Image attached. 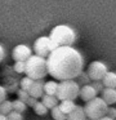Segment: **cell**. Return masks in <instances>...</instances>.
I'll return each instance as SVG.
<instances>
[{
    "mask_svg": "<svg viewBox=\"0 0 116 120\" xmlns=\"http://www.w3.org/2000/svg\"><path fill=\"white\" fill-rule=\"evenodd\" d=\"M48 74L56 80H75L84 68V58L74 47H59L46 58Z\"/></svg>",
    "mask_w": 116,
    "mask_h": 120,
    "instance_id": "6da1fadb",
    "label": "cell"
},
{
    "mask_svg": "<svg viewBox=\"0 0 116 120\" xmlns=\"http://www.w3.org/2000/svg\"><path fill=\"white\" fill-rule=\"evenodd\" d=\"M26 76L34 80H43L48 75V62L46 58L40 56H31L26 61Z\"/></svg>",
    "mask_w": 116,
    "mask_h": 120,
    "instance_id": "7a4b0ae2",
    "label": "cell"
},
{
    "mask_svg": "<svg viewBox=\"0 0 116 120\" xmlns=\"http://www.w3.org/2000/svg\"><path fill=\"white\" fill-rule=\"evenodd\" d=\"M49 38L59 47H72L76 41V32L67 25H57L49 34Z\"/></svg>",
    "mask_w": 116,
    "mask_h": 120,
    "instance_id": "3957f363",
    "label": "cell"
},
{
    "mask_svg": "<svg viewBox=\"0 0 116 120\" xmlns=\"http://www.w3.org/2000/svg\"><path fill=\"white\" fill-rule=\"evenodd\" d=\"M85 114L88 119L92 120H99L101 117L106 116L108 111V105L103 101L102 97H95L94 99L86 102L84 106Z\"/></svg>",
    "mask_w": 116,
    "mask_h": 120,
    "instance_id": "277c9868",
    "label": "cell"
},
{
    "mask_svg": "<svg viewBox=\"0 0 116 120\" xmlns=\"http://www.w3.org/2000/svg\"><path fill=\"white\" fill-rule=\"evenodd\" d=\"M80 84L76 80H64L59 81L58 92H57V98L58 101H66V99H71L75 101L77 97L80 96Z\"/></svg>",
    "mask_w": 116,
    "mask_h": 120,
    "instance_id": "5b68a950",
    "label": "cell"
},
{
    "mask_svg": "<svg viewBox=\"0 0 116 120\" xmlns=\"http://www.w3.org/2000/svg\"><path fill=\"white\" fill-rule=\"evenodd\" d=\"M57 48H59V45L56 44L49 36H40L34 43V52H35V54L44 58H48L49 54L52 52H54Z\"/></svg>",
    "mask_w": 116,
    "mask_h": 120,
    "instance_id": "8992f818",
    "label": "cell"
},
{
    "mask_svg": "<svg viewBox=\"0 0 116 120\" xmlns=\"http://www.w3.org/2000/svg\"><path fill=\"white\" fill-rule=\"evenodd\" d=\"M86 72L89 75V78L92 79V81H102L103 78L107 75L108 68H107V65L102 61H93L88 66Z\"/></svg>",
    "mask_w": 116,
    "mask_h": 120,
    "instance_id": "52a82bcc",
    "label": "cell"
},
{
    "mask_svg": "<svg viewBox=\"0 0 116 120\" xmlns=\"http://www.w3.org/2000/svg\"><path fill=\"white\" fill-rule=\"evenodd\" d=\"M31 56V48L26 44H18L13 48L12 57L15 62H26Z\"/></svg>",
    "mask_w": 116,
    "mask_h": 120,
    "instance_id": "ba28073f",
    "label": "cell"
},
{
    "mask_svg": "<svg viewBox=\"0 0 116 120\" xmlns=\"http://www.w3.org/2000/svg\"><path fill=\"white\" fill-rule=\"evenodd\" d=\"M97 94H98V92L95 90L94 86L90 83V84H86V85H82L81 88H80V96L79 97L86 103V102L94 99L95 97H97Z\"/></svg>",
    "mask_w": 116,
    "mask_h": 120,
    "instance_id": "9c48e42d",
    "label": "cell"
},
{
    "mask_svg": "<svg viewBox=\"0 0 116 120\" xmlns=\"http://www.w3.org/2000/svg\"><path fill=\"white\" fill-rule=\"evenodd\" d=\"M44 84H45L44 80H35V84L32 85V88L30 90V96L36 99L43 98V96L45 94L44 93Z\"/></svg>",
    "mask_w": 116,
    "mask_h": 120,
    "instance_id": "30bf717a",
    "label": "cell"
},
{
    "mask_svg": "<svg viewBox=\"0 0 116 120\" xmlns=\"http://www.w3.org/2000/svg\"><path fill=\"white\" fill-rule=\"evenodd\" d=\"M102 98L108 106L116 103V89L112 88H105L102 92Z\"/></svg>",
    "mask_w": 116,
    "mask_h": 120,
    "instance_id": "8fae6325",
    "label": "cell"
},
{
    "mask_svg": "<svg viewBox=\"0 0 116 120\" xmlns=\"http://www.w3.org/2000/svg\"><path fill=\"white\" fill-rule=\"evenodd\" d=\"M86 114H85L84 107L81 106H76V109L67 115V120H86Z\"/></svg>",
    "mask_w": 116,
    "mask_h": 120,
    "instance_id": "7c38bea8",
    "label": "cell"
},
{
    "mask_svg": "<svg viewBox=\"0 0 116 120\" xmlns=\"http://www.w3.org/2000/svg\"><path fill=\"white\" fill-rule=\"evenodd\" d=\"M105 88H112V89H116V72L113 71H108L107 75L103 78L102 80Z\"/></svg>",
    "mask_w": 116,
    "mask_h": 120,
    "instance_id": "4fadbf2b",
    "label": "cell"
},
{
    "mask_svg": "<svg viewBox=\"0 0 116 120\" xmlns=\"http://www.w3.org/2000/svg\"><path fill=\"white\" fill-rule=\"evenodd\" d=\"M58 86H59V83H57L56 80L46 81V83L44 84V93L48 94V96H57Z\"/></svg>",
    "mask_w": 116,
    "mask_h": 120,
    "instance_id": "5bb4252c",
    "label": "cell"
},
{
    "mask_svg": "<svg viewBox=\"0 0 116 120\" xmlns=\"http://www.w3.org/2000/svg\"><path fill=\"white\" fill-rule=\"evenodd\" d=\"M41 102L45 105V107L48 110H53L54 107L58 106V98L56 96H48V94H44L43 98H41Z\"/></svg>",
    "mask_w": 116,
    "mask_h": 120,
    "instance_id": "9a60e30c",
    "label": "cell"
},
{
    "mask_svg": "<svg viewBox=\"0 0 116 120\" xmlns=\"http://www.w3.org/2000/svg\"><path fill=\"white\" fill-rule=\"evenodd\" d=\"M77 105L75 103V101H71V99H66V101H61V103H59V107H61V110L64 112L66 115L71 114L72 111H74L75 109H76Z\"/></svg>",
    "mask_w": 116,
    "mask_h": 120,
    "instance_id": "2e32d148",
    "label": "cell"
},
{
    "mask_svg": "<svg viewBox=\"0 0 116 120\" xmlns=\"http://www.w3.org/2000/svg\"><path fill=\"white\" fill-rule=\"evenodd\" d=\"M34 84H35V80H34V79H31V78H28V76L22 78V79H21V81H19L21 89L28 92V93H30V90H31V88H32Z\"/></svg>",
    "mask_w": 116,
    "mask_h": 120,
    "instance_id": "e0dca14e",
    "label": "cell"
},
{
    "mask_svg": "<svg viewBox=\"0 0 116 120\" xmlns=\"http://www.w3.org/2000/svg\"><path fill=\"white\" fill-rule=\"evenodd\" d=\"M13 111V103L12 101H9V99H5L3 103H0V114L3 115H9L10 112Z\"/></svg>",
    "mask_w": 116,
    "mask_h": 120,
    "instance_id": "ac0fdd59",
    "label": "cell"
},
{
    "mask_svg": "<svg viewBox=\"0 0 116 120\" xmlns=\"http://www.w3.org/2000/svg\"><path fill=\"white\" fill-rule=\"evenodd\" d=\"M50 111H52V117L54 120H67V115L61 110L59 105L57 107H54L53 110H50Z\"/></svg>",
    "mask_w": 116,
    "mask_h": 120,
    "instance_id": "d6986e66",
    "label": "cell"
},
{
    "mask_svg": "<svg viewBox=\"0 0 116 120\" xmlns=\"http://www.w3.org/2000/svg\"><path fill=\"white\" fill-rule=\"evenodd\" d=\"M12 103H13V110L21 112V114H22L23 111H26V109H27V103L21 101V99H18V98L14 99V101H12Z\"/></svg>",
    "mask_w": 116,
    "mask_h": 120,
    "instance_id": "ffe728a7",
    "label": "cell"
},
{
    "mask_svg": "<svg viewBox=\"0 0 116 120\" xmlns=\"http://www.w3.org/2000/svg\"><path fill=\"white\" fill-rule=\"evenodd\" d=\"M34 111H35L36 115H40V116L48 114V109H46L45 105H44L41 101H37V103H36L35 107H34Z\"/></svg>",
    "mask_w": 116,
    "mask_h": 120,
    "instance_id": "44dd1931",
    "label": "cell"
},
{
    "mask_svg": "<svg viewBox=\"0 0 116 120\" xmlns=\"http://www.w3.org/2000/svg\"><path fill=\"white\" fill-rule=\"evenodd\" d=\"M13 68L18 74H25L26 72V62H15Z\"/></svg>",
    "mask_w": 116,
    "mask_h": 120,
    "instance_id": "7402d4cb",
    "label": "cell"
},
{
    "mask_svg": "<svg viewBox=\"0 0 116 120\" xmlns=\"http://www.w3.org/2000/svg\"><path fill=\"white\" fill-rule=\"evenodd\" d=\"M17 96H18V99H21V101H23V102H27L28 98H30V93L23 90V89H21V88L17 90Z\"/></svg>",
    "mask_w": 116,
    "mask_h": 120,
    "instance_id": "603a6c76",
    "label": "cell"
},
{
    "mask_svg": "<svg viewBox=\"0 0 116 120\" xmlns=\"http://www.w3.org/2000/svg\"><path fill=\"white\" fill-rule=\"evenodd\" d=\"M8 120H23V115L21 114V112L13 110V111L8 115Z\"/></svg>",
    "mask_w": 116,
    "mask_h": 120,
    "instance_id": "cb8c5ba5",
    "label": "cell"
},
{
    "mask_svg": "<svg viewBox=\"0 0 116 120\" xmlns=\"http://www.w3.org/2000/svg\"><path fill=\"white\" fill-rule=\"evenodd\" d=\"M80 83H82V85H86V84H90V80L92 79L89 78V75H88V72H84L82 71L81 74H80Z\"/></svg>",
    "mask_w": 116,
    "mask_h": 120,
    "instance_id": "d4e9b609",
    "label": "cell"
},
{
    "mask_svg": "<svg viewBox=\"0 0 116 120\" xmlns=\"http://www.w3.org/2000/svg\"><path fill=\"white\" fill-rule=\"evenodd\" d=\"M92 85L94 86V89L98 92V93H101V92H103V89H105V85H103L102 81H93Z\"/></svg>",
    "mask_w": 116,
    "mask_h": 120,
    "instance_id": "484cf974",
    "label": "cell"
},
{
    "mask_svg": "<svg viewBox=\"0 0 116 120\" xmlns=\"http://www.w3.org/2000/svg\"><path fill=\"white\" fill-rule=\"evenodd\" d=\"M7 89L4 88L3 85H0V103H3V102L7 99Z\"/></svg>",
    "mask_w": 116,
    "mask_h": 120,
    "instance_id": "4316f807",
    "label": "cell"
},
{
    "mask_svg": "<svg viewBox=\"0 0 116 120\" xmlns=\"http://www.w3.org/2000/svg\"><path fill=\"white\" fill-rule=\"evenodd\" d=\"M37 101H39V99H36V98H34V97L30 96L28 101L26 102V103H27V107H32V109H34V107H35V105L37 103Z\"/></svg>",
    "mask_w": 116,
    "mask_h": 120,
    "instance_id": "83f0119b",
    "label": "cell"
},
{
    "mask_svg": "<svg viewBox=\"0 0 116 120\" xmlns=\"http://www.w3.org/2000/svg\"><path fill=\"white\" fill-rule=\"evenodd\" d=\"M107 116L112 117V119H116V109H115V107H108Z\"/></svg>",
    "mask_w": 116,
    "mask_h": 120,
    "instance_id": "f1b7e54d",
    "label": "cell"
},
{
    "mask_svg": "<svg viewBox=\"0 0 116 120\" xmlns=\"http://www.w3.org/2000/svg\"><path fill=\"white\" fill-rule=\"evenodd\" d=\"M4 57H5V50L3 48V45H0V62L4 60Z\"/></svg>",
    "mask_w": 116,
    "mask_h": 120,
    "instance_id": "f546056e",
    "label": "cell"
},
{
    "mask_svg": "<svg viewBox=\"0 0 116 120\" xmlns=\"http://www.w3.org/2000/svg\"><path fill=\"white\" fill-rule=\"evenodd\" d=\"M99 120H115V119H112V117H110V116H107V115H106V116L101 117Z\"/></svg>",
    "mask_w": 116,
    "mask_h": 120,
    "instance_id": "4dcf8cb0",
    "label": "cell"
},
{
    "mask_svg": "<svg viewBox=\"0 0 116 120\" xmlns=\"http://www.w3.org/2000/svg\"><path fill=\"white\" fill-rule=\"evenodd\" d=\"M0 120H8V116H7V115L0 114Z\"/></svg>",
    "mask_w": 116,
    "mask_h": 120,
    "instance_id": "1f68e13d",
    "label": "cell"
},
{
    "mask_svg": "<svg viewBox=\"0 0 116 120\" xmlns=\"http://www.w3.org/2000/svg\"><path fill=\"white\" fill-rule=\"evenodd\" d=\"M86 120H92V119H86Z\"/></svg>",
    "mask_w": 116,
    "mask_h": 120,
    "instance_id": "d6a6232c",
    "label": "cell"
}]
</instances>
